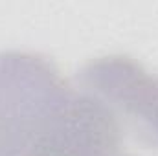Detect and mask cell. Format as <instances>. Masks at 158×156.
<instances>
[{"mask_svg": "<svg viewBox=\"0 0 158 156\" xmlns=\"http://www.w3.org/2000/svg\"><path fill=\"white\" fill-rule=\"evenodd\" d=\"M79 84L112 114L123 136L158 147V76L131 57L110 55L90 61Z\"/></svg>", "mask_w": 158, "mask_h": 156, "instance_id": "6da1fadb", "label": "cell"}, {"mask_svg": "<svg viewBox=\"0 0 158 156\" xmlns=\"http://www.w3.org/2000/svg\"><path fill=\"white\" fill-rule=\"evenodd\" d=\"M118 156H127V154H121V153H119V154H118Z\"/></svg>", "mask_w": 158, "mask_h": 156, "instance_id": "7a4b0ae2", "label": "cell"}]
</instances>
